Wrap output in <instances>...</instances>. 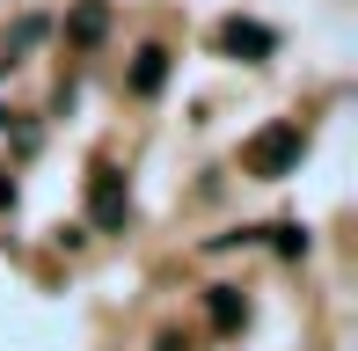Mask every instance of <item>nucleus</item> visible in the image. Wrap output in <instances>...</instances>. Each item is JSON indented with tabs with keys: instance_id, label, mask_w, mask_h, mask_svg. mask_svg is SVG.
<instances>
[{
	"instance_id": "obj_4",
	"label": "nucleus",
	"mask_w": 358,
	"mask_h": 351,
	"mask_svg": "<svg viewBox=\"0 0 358 351\" xmlns=\"http://www.w3.org/2000/svg\"><path fill=\"white\" fill-rule=\"evenodd\" d=\"M103 37H110V0H80V8L66 15V44L88 52V44H103Z\"/></svg>"
},
{
	"instance_id": "obj_2",
	"label": "nucleus",
	"mask_w": 358,
	"mask_h": 351,
	"mask_svg": "<svg viewBox=\"0 0 358 351\" xmlns=\"http://www.w3.org/2000/svg\"><path fill=\"white\" fill-rule=\"evenodd\" d=\"M124 220H132V190H124V176H117V169H95V176H88V227L117 234Z\"/></svg>"
},
{
	"instance_id": "obj_7",
	"label": "nucleus",
	"mask_w": 358,
	"mask_h": 351,
	"mask_svg": "<svg viewBox=\"0 0 358 351\" xmlns=\"http://www.w3.org/2000/svg\"><path fill=\"white\" fill-rule=\"evenodd\" d=\"M264 234H271L278 257H307V227H292V220H278V227H264Z\"/></svg>"
},
{
	"instance_id": "obj_10",
	"label": "nucleus",
	"mask_w": 358,
	"mask_h": 351,
	"mask_svg": "<svg viewBox=\"0 0 358 351\" xmlns=\"http://www.w3.org/2000/svg\"><path fill=\"white\" fill-rule=\"evenodd\" d=\"M154 351H183V337H161V344H154Z\"/></svg>"
},
{
	"instance_id": "obj_8",
	"label": "nucleus",
	"mask_w": 358,
	"mask_h": 351,
	"mask_svg": "<svg viewBox=\"0 0 358 351\" xmlns=\"http://www.w3.org/2000/svg\"><path fill=\"white\" fill-rule=\"evenodd\" d=\"M37 37H44V15H22V22L8 29V59H15V52H29Z\"/></svg>"
},
{
	"instance_id": "obj_3",
	"label": "nucleus",
	"mask_w": 358,
	"mask_h": 351,
	"mask_svg": "<svg viewBox=\"0 0 358 351\" xmlns=\"http://www.w3.org/2000/svg\"><path fill=\"white\" fill-rule=\"evenodd\" d=\"M220 52H227V59H241V66H264V59L278 52V29L249 22V15H227V22H220Z\"/></svg>"
},
{
	"instance_id": "obj_1",
	"label": "nucleus",
	"mask_w": 358,
	"mask_h": 351,
	"mask_svg": "<svg viewBox=\"0 0 358 351\" xmlns=\"http://www.w3.org/2000/svg\"><path fill=\"white\" fill-rule=\"evenodd\" d=\"M300 154H307L300 117H278V124H264V132L241 147V169H249V176H264V183H278V176H292V169H300Z\"/></svg>"
},
{
	"instance_id": "obj_9",
	"label": "nucleus",
	"mask_w": 358,
	"mask_h": 351,
	"mask_svg": "<svg viewBox=\"0 0 358 351\" xmlns=\"http://www.w3.org/2000/svg\"><path fill=\"white\" fill-rule=\"evenodd\" d=\"M0 205H15V176L8 169H0Z\"/></svg>"
},
{
	"instance_id": "obj_5",
	"label": "nucleus",
	"mask_w": 358,
	"mask_h": 351,
	"mask_svg": "<svg viewBox=\"0 0 358 351\" xmlns=\"http://www.w3.org/2000/svg\"><path fill=\"white\" fill-rule=\"evenodd\" d=\"M161 81H169V44H146L132 59V95H161Z\"/></svg>"
},
{
	"instance_id": "obj_6",
	"label": "nucleus",
	"mask_w": 358,
	"mask_h": 351,
	"mask_svg": "<svg viewBox=\"0 0 358 351\" xmlns=\"http://www.w3.org/2000/svg\"><path fill=\"white\" fill-rule=\"evenodd\" d=\"M205 315H213V329H241L249 322V300H241L234 285H213V293H205Z\"/></svg>"
}]
</instances>
